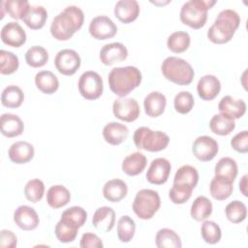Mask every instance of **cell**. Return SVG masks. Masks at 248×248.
<instances>
[{
	"instance_id": "obj_29",
	"label": "cell",
	"mask_w": 248,
	"mask_h": 248,
	"mask_svg": "<svg viewBox=\"0 0 248 248\" xmlns=\"http://www.w3.org/2000/svg\"><path fill=\"white\" fill-rule=\"evenodd\" d=\"M71 200L69 190L63 185L51 186L46 192L47 204L52 208H59L66 205Z\"/></svg>"
},
{
	"instance_id": "obj_47",
	"label": "cell",
	"mask_w": 248,
	"mask_h": 248,
	"mask_svg": "<svg viewBox=\"0 0 248 248\" xmlns=\"http://www.w3.org/2000/svg\"><path fill=\"white\" fill-rule=\"evenodd\" d=\"M195 100L193 95L188 91H180L175 95L173 100V106L177 112L186 114L190 112L194 107Z\"/></svg>"
},
{
	"instance_id": "obj_50",
	"label": "cell",
	"mask_w": 248,
	"mask_h": 248,
	"mask_svg": "<svg viewBox=\"0 0 248 248\" xmlns=\"http://www.w3.org/2000/svg\"><path fill=\"white\" fill-rule=\"evenodd\" d=\"M79 245L81 248H102L104 246L102 239L92 232L83 233Z\"/></svg>"
},
{
	"instance_id": "obj_12",
	"label": "cell",
	"mask_w": 248,
	"mask_h": 248,
	"mask_svg": "<svg viewBox=\"0 0 248 248\" xmlns=\"http://www.w3.org/2000/svg\"><path fill=\"white\" fill-rule=\"evenodd\" d=\"M217 141L208 136L198 137L192 146L194 156L202 162H208L212 160L218 153Z\"/></svg>"
},
{
	"instance_id": "obj_52",
	"label": "cell",
	"mask_w": 248,
	"mask_h": 248,
	"mask_svg": "<svg viewBox=\"0 0 248 248\" xmlns=\"http://www.w3.org/2000/svg\"><path fill=\"white\" fill-rule=\"evenodd\" d=\"M246 186H247V174L243 175V177L241 178V180H240V182H239V189H240V192H241L245 197H247Z\"/></svg>"
},
{
	"instance_id": "obj_2",
	"label": "cell",
	"mask_w": 248,
	"mask_h": 248,
	"mask_svg": "<svg viewBox=\"0 0 248 248\" xmlns=\"http://www.w3.org/2000/svg\"><path fill=\"white\" fill-rule=\"evenodd\" d=\"M240 24L238 14L232 9L221 11L207 30V38L214 44H225L232 40Z\"/></svg>"
},
{
	"instance_id": "obj_11",
	"label": "cell",
	"mask_w": 248,
	"mask_h": 248,
	"mask_svg": "<svg viewBox=\"0 0 248 248\" xmlns=\"http://www.w3.org/2000/svg\"><path fill=\"white\" fill-rule=\"evenodd\" d=\"M89 33L97 40H107L114 37L117 32L116 24L107 16H98L89 23Z\"/></svg>"
},
{
	"instance_id": "obj_35",
	"label": "cell",
	"mask_w": 248,
	"mask_h": 248,
	"mask_svg": "<svg viewBox=\"0 0 248 248\" xmlns=\"http://www.w3.org/2000/svg\"><path fill=\"white\" fill-rule=\"evenodd\" d=\"M215 175L233 182L237 175V164L231 157L221 158L215 165Z\"/></svg>"
},
{
	"instance_id": "obj_32",
	"label": "cell",
	"mask_w": 248,
	"mask_h": 248,
	"mask_svg": "<svg viewBox=\"0 0 248 248\" xmlns=\"http://www.w3.org/2000/svg\"><path fill=\"white\" fill-rule=\"evenodd\" d=\"M24 100V94L20 87L16 85H8L1 94V103L4 107L16 108L21 106Z\"/></svg>"
},
{
	"instance_id": "obj_25",
	"label": "cell",
	"mask_w": 248,
	"mask_h": 248,
	"mask_svg": "<svg viewBox=\"0 0 248 248\" xmlns=\"http://www.w3.org/2000/svg\"><path fill=\"white\" fill-rule=\"evenodd\" d=\"M128 193L127 184L118 178L108 180L103 187V195L106 200L111 202H118Z\"/></svg>"
},
{
	"instance_id": "obj_33",
	"label": "cell",
	"mask_w": 248,
	"mask_h": 248,
	"mask_svg": "<svg viewBox=\"0 0 248 248\" xmlns=\"http://www.w3.org/2000/svg\"><path fill=\"white\" fill-rule=\"evenodd\" d=\"M210 130L219 136H227L231 134L235 128V122L233 119L219 113L212 116L209 121Z\"/></svg>"
},
{
	"instance_id": "obj_9",
	"label": "cell",
	"mask_w": 248,
	"mask_h": 248,
	"mask_svg": "<svg viewBox=\"0 0 248 248\" xmlns=\"http://www.w3.org/2000/svg\"><path fill=\"white\" fill-rule=\"evenodd\" d=\"M80 57L74 49L65 48L57 52L54 65L56 70L65 76L74 75L80 67Z\"/></svg>"
},
{
	"instance_id": "obj_19",
	"label": "cell",
	"mask_w": 248,
	"mask_h": 248,
	"mask_svg": "<svg viewBox=\"0 0 248 248\" xmlns=\"http://www.w3.org/2000/svg\"><path fill=\"white\" fill-rule=\"evenodd\" d=\"M140 14V5L136 0H120L114 7L115 16L123 23H130L137 19Z\"/></svg>"
},
{
	"instance_id": "obj_48",
	"label": "cell",
	"mask_w": 248,
	"mask_h": 248,
	"mask_svg": "<svg viewBox=\"0 0 248 248\" xmlns=\"http://www.w3.org/2000/svg\"><path fill=\"white\" fill-rule=\"evenodd\" d=\"M193 188L182 185V184H173L170 190L169 197L170 201L175 204H182L186 202L192 196Z\"/></svg>"
},
{
	"instance_id": "obj_37",
	"label": "cell",
	"mask_w": 248,
	"mask_h": 248,
	"mask_svg": "<svg viewBox=\"0 0 248 248\" xmlns=\"http://www.w3.org/2000/svg\"><path fill=\"white\" fill-rule=\"evenodd\" d=\"M190 35L185 31H176L171 33L167 41L168 47L174 53L184 52L190 46Z\"/></svg>"
},
{
	"instance_id": "obj_51",
	"label": "cell",
	"mask_w": 248,
	"mask_h": 248,
	"mask_svg": "<svg viewBox=\"0 0 248 248\" xmlns=\"http://www.w3.org/2000/svg\"><path fill=\"white\" fill-rule=\"evenodd\" d=\"M0 246L2 248H15L16 246V236L12 231L2 230L0 232Z\"/></svg>"
},
{
	"instance_id": "obj_10",
	"label": "cell",
	"mask_w": 248,
	"mask_h": 248,
	"mask_svg": "<svg viewBox=\"0 0 248 248\" xmlns=\"http://www.w3.org/2000/svg\"><path fill=\"white\" fill-rule=\"evenodd\" d=\"M112 111L116 118L125 121L133 122L140 115V106L133 98H119L112 104Z\"/></svg>"
},
{
	"instance_id": "obj_7",
	"label": "cell",
	"mask_w": 248,
	"mask_h": 248,
	"mask_svg": "<svg viewBox=\"0 0 248 248\" xmlns=\"http://www.w3.org/2000/svg\"><path fill=\"white\" fill-rule=\"evenodd\" d=\"M161 200L159 194L151 189L140 190L133 202V210L136 215L142 219H151L160 208Z\"/></svg>"
},
{
	"instance_id": "obj_30",
	"label": "cell",
	"mask_w": 248,
	"mask_h": 248,
	"mask_svg": "<svg viewBox=\"0 0 248 248\" xmlns=\"http://www.w3.org/2000/svg\"><path fill=\"white\" fill-rule=\"evenodd\" d=\"M191 217L198 221H204L206 220L212 213V203L204 196H199L195 199L191 205Z\"/></svg>"
},
{
	"instance_id": "obj_44",
	"label": "cell",
	"mask_w": 248,
	"mask_h": 248,
	"mask_svg": "<svg viewBox=\"0 0 248 248\" xmlns=\"http://www.w3.org/2000/svg\"><path fill=\"white\" fill-rule=\"evenodd\" d=\"M201 233L203 240L208 244H216L222 237L220 227L213 221H205L202 224Z\"/></svg>"
},
{
	"instance_id": "obj_16",
	"label": "cell",
	"mask_w": 248,
	"mask_h": 248,
	"mask_svg": "<svg viewBox=\"0 0 248 248\" xmlns=\"http://www.w3.org/2000/svg\"><path fill=\"white\" fill-rule=\"evenodd\" d=\"M14 221L23 231L35 230L39 225V216L33 207L28 205L18 206L14 213Z\"/></svg>"
},
{
	"instance_id": "obj_5",
	"label": "cell",
	"mask_w": 248,
	"mask_h": 248,
	"mask_svg": "<svg viewBox=\"0 0 248 248\" xmlns=\"http://www.w3.org/2000/svg\"><path fill=\"white\" fill-rule=\"evenodd\" d=\"M161 70L168 80L178 85L190 84L195 75L193 67L186 60L176 56L167 57L161 65Z\"/></svg>"
},
{
	"instance_id": "obj_21",
	"label": "cell",
	"mask_w": 248,
	"mask_h": 248,
	"mask_svg": "<svg viewBox=\"0 0 248 248\" xmlns=\"http://www.w3.org/2000/svg\"><path fill=\"white\" fill-rule=\"evenodd\" d=\"M115 223V212L109 206L99 207L92 217L93 226L101 232H108Z\"/></svg>"
},
{
	"instance_id": "obj_20",
	"label": "cell",
	"mask_w": 248,
	"mask_h": 248,
	"mask_svg": "<svg viewBox=\"0 0 248 248\" xmlns=\"http://www.w3.org/2000/svg\"><path fill=\"white\" fill-rule=\"evenodd\" d=\"M8 154L13 163L25 164L34 157V147L28 141L18 140L10 146Z\"/></svg>"
},
{
	"instance_id": "obj_45",
	"label": "cell",
	"mask_w": 248,
	"mask_h": 248,
	"mask_svg": "<svg viewBox=\"0 0 248 248\" xmlns=\"http://www.w3.org/2000/svg\"><path fill=\"white\" fill-rule=\"evenodd\" d=\"M19 66L18 57L11 51L0 50V73L2 75L14 74Z\"/></svg>"
},
{
	"instance_id": "obj_22",
	"label": "cell",
	"mask_w": 248,
	"mask_h": 248,
	"mask_svg": "<svg viewBox=\"0 0 248 248\" xmlns=\"http://www.w3.org/2000/svg\"><path fill=\"white\" fill-rule=\"evenodd\" d=\"M0 126L2 135L7 138L17 137L24 130V124L21 118L13 113H3L0 119Z\"/></svg>"
},
{
	"instance_id": "obj_13",
	"label": "cell",
	"mask_w": 248,
	"mask_h": 248,
	"mask_svg": "<svg viewBox=\"0 0 248 248\" xmlns=\"http://www.w3.org/2000/svg\"><path fill=\"white\" fill-rule=\"evenodd\" d=\"M171 165L166 158L154 159L146 172V179L149 183L155 185L164 184L170 175Z\"/></svg>"
},
{
	"instance_id": "obj_1",
	"label": "cell",
	"mask_w": 248,
	"mask_h": 248,
	"mask_svg": "<svg viewBox=\"0 0 248 248\" xmlns=\"http://www.w3.org/2000/svg\"><path fill=\"white\" fill-rule=\"evenodd\" d=\"M84 21L82 10L77 6H68L59 13L50 24L51 36L58 41H67L78 31Z\"/></svg>"
},
{
	"instance_id": "obj_23",
	"label": "cell",
	"mask_w": 248,
	"mask_h": 248,
	"mask_svg": "<svg viewBox=\"0 0 248 248\" xmlns=\"http://www.w3.org/2000/svg\"><path fill=\"white\" fill-rule=\"evenodd\" d=\"M129 130L126 125L119 122H109L103 129L105 140L111 145H118L126 140Z\"/></svg>"
},
{
	"instance_id": "obj_6",
	"label": "cell",
	"mask_w": 248,
	"mask_h": 248,
	"mask_svg": "<svg viewBox=\"0 0 248 248\" xmlns=\"http://www.w3.org/2000/svg\"><path fill=\"white\" fill-rule=\"evenodd\" d=\"M134 143L139 149L158 152L165 149L169 142V136L161 131H152L148 127H140L134 133Z\"/></svg>"
},
{
	"instance_id": "obj_34",
	"label": "cell",
	"mask_w": 248,
	"mask_h": 248,
	"mask_svg": "<svg viewBox=\"0 0 248 248\" xmlns=\"http://www.w3.org/2000/svg\"><path fill=\"white\" fill-rule=\"evenodd\" d=\"M199 181V172L198 170L190 165H184L180 167L174 175L173 184H182L195 188Z\"/></svg>"
},
{
	"instance_id": "obj_3",
	"label": "cell",
	"mask_w": 248,
	"mask_h": 248,
	"mask_svg": "<svg viewBox=\"0 0 248 248\" xmlns=\"http://www.w3.org/2000/svg\"><path fill=\"white\" fill-rule=\"evenodd\" d=\"M140 71L134 66L116 67L108 74V85L110 90L119 97L127 96L141 82Z\"/></svg>"
},
{
	"instance_id": "obj_28",
	"label": "cell",
	"mask_w": 248,
	"mask_h": 248,
	"mask_svg": "<svg viewBox=\"0 0 248 248\" xmlns=\"http://www.w3.org/2000/svg\"><path fill=\"white\" fill-rule=\"evenodd\" d=\"M209 191L213 199L224 201L232 195L233 191V182L215 175L210 182Z\"/></svg>"
},
{
	"instance_id": "obj_18",
	"label": "cell",
	"mask_w": 248,
	"mask_h": 248,
	"mask_svg": "<svg viewBox=\"0 0 248 248\" xmlns=\"http://www.w3.org/2000/svg\"><path fill=\"white\" fill-rule=\"evenodd\" d=\"M221 90L220 80L213 75H205L199 79L197 91L202 100L210 101L216 98Z\"/></svg>"
},
{
	"instance_id": "obj_8",
	"label": "cell",
	"mask_w": 248,
	"mask_h": 248,
	"mask_svg": "<svg viewBox=\"0 0 248 248\" xmlns=\"http://www.w3.org/2000/svg\"><path fill=\"white\" fill-rule=\"evenodd\" d=\"M78 87L80 95L84 99L96 100L103 93V79L98 73L86 71L79 77Z\"/></svg>"
},
{
	"instance_id": "obj_17",
	"label": "cell",
	"mask_w": 248,
	"mask_h": 248,
	"mask_svg": "<svg viewBox=\"0 0 248 248\" xmlns=\"http://www.w3.org/2000/svg\"><path fill=\"white\" fill-rule=\"evenodd\" d=\"M220 113L232 118L238 119L242 117L246 111V104L243 100L234 99L232 96H225L218 104Z\"/></svg>"
},
{
	"instance_id": "obj_14",
	"label": "cell",
	"mask_w": 248,
	"mask_h": 248,
	"mask_svg": "<svg viewBox=\"0 0 248 248\" xmlns=\"http://www.w3.org/2000/svg\"><path fill=\"white\" fill-rule=\"evenodd\" d=\"M1 40L5 45L19 47L26 41V33L18 22L10 21L1 29Z\"/></svg>"
},
{
	"instance_id": "obj_27",
	"label": "cell",
	"mask_w": 248,
	"mask_h": 248,
	"mask_svg": "<svg viewBox=\"0 0 248 248\" xmlns=\"http://www.w3.org/2000/svg\"><path fill=\"white\" fill-rule=\"evenodd\" d=\"M37 88L45 94H53L59 87L57 77L50 71H41L35 76Z\"/></svg>"
},
{
	"instance_id": "obj_26",
	"label": "cell",
	"mask_w": 248,
	"mask_h": 248,
	"mask_svg": "<svg viewBox=\"0 0 248 248\" xmlns=\"http://www.w3.org/2000/svg\"><path fill=\"white\" fill-rule=\"evenodd\" d=\"M146 164V157L142 153L134 152L124 158L122 162V170L130 176H135L142 172Z\"/></svg>"
},
{
	"instance_id": "obj_24",
	"label": "cell",
	"mask_w": 248,
	"mask_h": 248,
	"mask_svg": "<svg viewBox=\"0 0 248 248\" xmlns=\"http://www.w3.org/2000/svg\"><path fill=\"white\" fill-rule=\"evenodd\" d=\"M167 99L164 94L153 91L145 96L143 101V107L145 113L150 117H158L161 115L166 108Z\"/></svg>"
},
{
	"instance_id": "obj_15",
	"label": "cell",
	"mask_w": 248,
	"mask_h": 248,
	"mask_svg": "<svg viewBox=\"0 0 248 248\" xmlns=\"http://www.w3.org/2000/svg\"><path fill=\"white\" fill-rule=\"evenodd\" d=\"M128 56L127 47L121 43L105 45L100 50V59L104 65L110 66L124 61Z\"/></svg>"
},
{
	"instance_id": "obj_38",
	"label": "cell",
	"mask_w": 248,
	"mask_h": 248,
	"mask_svg": "<svg viewBox=\"0 0 248 248\" xmlns=\"http://www.w3.org/2000/svg\"><path fill=\"white\" fill-rule=\"evenodd\" d=\"M48 53L46 49L41 46H33L25 52L26 63L33 68H40L46 64Z\"/></svg>"
},
{
	"instance_id": "obj_43",
	"label": "cell",
	"mask_w": 248,
	"mask_h": 248,
	"mask_svg": "<svg viewBox=\"0 0 248 248\" xmlns=\"http://www.w3.org/2000/svg\"><path fill=\"white\" fill-rule=\"evenodd\" d=\"M78 231V228L62 220H59L57 222L54 229V232L57 239L62 243H69L74 241L77 237Z\"/></svg>"
},
{
	"instance_id": "obj_4",
	"label": "cell",
	"mask_w": 248,
	"mask_h": 248,
	"mask_svg": "<svg viewBox=\"0 0 248 248\" xmlns=\"http://www.w3.org/2000/svg\"><path fill=\"white\" fill-rule=\"evenodd\" d=\"M216 3L215 0H190L180 10V20L194 29L202 27L207 19L208 10Z\"/></svg>"
},
{
	"instance_id": "obj_40",
	"label": "cell",
	"mask_w": 248,
	"mask_h": 248,
	"mask_svg": "<svg viewBox=\"0 0 248 248\" xmlns=\"http://www.w3.org/2000/svg\"><path fill=\"white\" fill-rule=\"evenodd\" d=\"M87 219V213L85 209L80 206H72L62 212L60 220L65 221L76 228L82 227Z\"/></svg>"
},
{
	"instance_id": "obj_31",
	"label": "cell",
	"mask_w": 248,
	"mask_h": 248,
	"mask_svg": "<svg viewBox=\"0 0 248 248\" xmlns=\"http://www.w3.org/2000/svg\"><path fill=\"white\" fill-rule=\"evenodd\" d=\"M47 18V12L43 6H31L23 17L24 23L31 29L37 30L44 27Z\"/></svg>"
},
{
	"instance_id": "obj_41",
	"label": "cell",
	"mask_w": 248,
	"mask_h": 248,
	"mask_svg": "<svg viewBox=\"0 0 248 248\" xmlns=\"http://www.w3.org/2000/svg\"><path fill=\"white\" fill-rule=\"evenodd\" d=\"M225 213L227 219L230 222L233 224H238L245 220L247 216V208L242 202L232 201L227 204L225 208Z\"/></svg>"
},
{
	"instance_id": "obj_36",
	"label": "cell",
	"mask_w": 248,
	"mask_h": 248,
	"mask_svg": "<svg viewBox=\"0 0 248 248\" xmlns=\"http://www.w3.org/2000/svg\"><path fill=\"white\" fill-rule=\"evenodd\" d=\"M155 241L158 248H180L182 246L179 235L173 230L168 228L157 232Z\"/></svg>"
},
{
	"instance_id": "obj_39",
	"label": "cell",
	"mask_w": 248,
	"mask_h": 248,
	"mask_svg": "<svg viewBox=\"0 0 248 248\" xmlns=\"http://www.w3.org/2000/svg\"><path fill=\"white\" fill-rule=\"evenodd\" d=\"M136 232V223L128 215H123L117 222V236L123 243L132 240Z\"/></svg>"
},
{
	"instance_id": "obj_46",
	"label": "cell",
	"mask_w": 248,
	"mask_h": 248,
	"mask_svg": "<svg viewBox=\"0 0 248 248\" xmlns=\"http://www.w3.org/2000/svg\"><path fill=\"white\" fill-rule=\"evenodd\" d=\"M45 193V184L42 180L34 178L29 180L24 187V196L31 202H37L42 200Z\"/></svg>"
},
{
	"instance_id": "obj_42",
	"label": "cell",
	"mask_w": 248,
	"mask_h": 248,
	"mask_svg": "<svg viewBox=\"0 0 248 248\" xmlns=\"http://www.w3.org/2000/svg\"><path fill=\"white\" fill-rule=\"evenodd\" d=\"M26 0H7L4 1V9L9 16L15 19H23L30 9Z\"/></svg>"
},
{
	"instance_id": "obj_49",
	"label": "cell",
	"mask_w": 248,
	"mask_h": 248,
	"mask_svg": "<svg viewBox=\"0 0 248 248\" xmlns=\"http://www.w3.org/2000/svg\"><path fill=\"white\" fill-rule=\"evenodd\" d=\"M232 147L239 153L248 152V132L246 130L237 133L231 140Z\"/></svg>"
}]
</instances>
